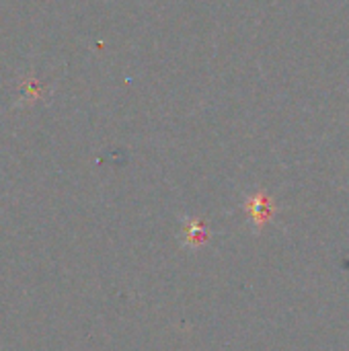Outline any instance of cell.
Here are the masks:
<instances>
[{"label":"cell","mask_w":349,"mask_h":351,"mask_svg":"<svg viewBox=\"0 0 349 351\" xmlns=\"http://www.w3.org/2000/svg\"><path fill=\"white\" fill-rule=\"evenodd\" d=\"M249 210H251L255 222H259V224L267 222V218L272 216V204H269V199L263 197V195L253 197V199L249 202Z\"/></svg>","instance_id":"obj_1"}]
</instances>
